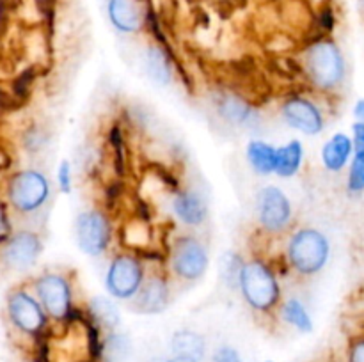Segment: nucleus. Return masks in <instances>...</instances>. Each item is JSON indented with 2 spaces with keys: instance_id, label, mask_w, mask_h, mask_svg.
Instances as JSON below:
<instances>
[{
  "instance_id": "9",
  "label": "nucleus",
  "mask_w": 364,
  "mask_h": 362,
  "mask_svg": "<svg viewBox=\"0 0 364 362\" xmlns=\"http://www.w3.org/2000/svg\"><path fill=\"white\" fill-rule=\"evenodd\" d=\"M256 219L265 234L277 236L291 226L294 206L276 185H267L256 195Z\"/></svg>"
},
{
  "instance_id": "35",
  "label": "nucleus",
  "mask_w": 364,
  "mask_h": 362,
  "mask_svg": "<svg viewBox=\"0 0 364 362\" xmlns=\"http://www.w3.org/2000/svg\"><path fill=\"white\" fill-rule=\"evenodd\" d=\"M263 362H274V361H263Z\"/></svg>"
},
{
  "instance_id": "15",
  "label": "nucleus",
  "mask_w": 364,
  "mask_h": 362,
  "mask_svg": "<svg viewBox=\"0 0 364 362\" xmlns=\"http://www.w3.org/2000/svg\"><path fill=\"white\" fill-rule=\"evenodd\" d=\"M173 213L183 226H201L208 219V202L194 188H183L173 197Z\"/></svg>"
},
{
  "instance_id": "32",
  "label": "nucleus",
  "mask_w": 364,
  "mask_h": 362,
  "mask_svg": "<svg viewBox=\"0 0 364 362\" xmlns=\"http://www.w3.org/2000/svg\"><path fill=\"white\" fill-rule=\"evenodd\" d=\"M166 362H198L194 358H187V357H178V355H173V357L166 358Z\"/></svg>"
},
{
  "instance_id": "24",
  "label": "nucleus",
  "mask_w": 364,
  "mask_h": 362,
  "mask_svg": "<svg viewBox=\"0 0 364 362\" xmlns=\"http://www.w3.org/2000/svg\"><path fill=\"white\" fill-rule=\"evenodd\" d=\"M277 311H279L281 319H283L287 325H290L291 329L297 330V332H313V318L301 298L290 297L287 298V300H281Z\"/></svg>"
},
{
  "instance_id": "18",
  "label": "nucleus",
  "mask_w": 364,
  "mask_h": 362,
  "mask_svg": "<svg viewBox=\"0 0 364 362\" xmlns=\"http://www.w3.org/2000/svg\"><path fill=\"white\" fill-rule=\"evenodd\" d=\"M144 70L148 73L149 80L153 84L160 85V87H166L173 82L174 77V66L171 62L169 53L166 52V48L156 43L148 45L144 52Z\"/></svg>"
},
{
  "instance_id": "27",
  "label": "nucleus",
  "mask_w": 364,
  "mask_h": 362,
  "mask_svg": "<svg viewBox=\"0 0 364 362\" xmlns=\"http://www.w3.org/2000/svg\"><path fill=\"white\" fill-rule=\"evenodd\" d=\"M57 187L60 194H70L73 188V174H71V163L68 160H63L57 169Z\"/></svg>"
},
{
  "instance_id": "22",
  "label": "nucleus",
  "mask_w": 364,
  "mask_h": 362,
  "mask_svg": "<svg viewBox=\"0 0 364 362\" xmlns=\"http://www.w3.org/2000/svg\"><path fill=\"white\" fill-rule=\"evenodd\" d=\"M134 353V344L128 334L109 332L105 339L100 343L98 361L100 362H130Z\"/></svg>"
},
{
  "instance_id": "14",
  "label": "nucleus",
  "mask_w": 364,
  "mask_h": 362,
  "mask_svg": "<svg viewBox=\"0 0 364 362\" xmlns=\"http://www.w3.org/2000/svg\"><path fill=\"white\" fill-rule=\"evenodd\" d=\"M107 14L121 34H139L151 21V0H109Z\"/></svg>"
},
{
  "instance_id": "2",
  "label": "nucleus",
  "mask_w": 364,
  "mask_h": 362,
  "mask_svg": "<svg viewBox=\"0 0 364 362\" xmlns=\"http://www.w3.org/2000/svg\"><path fill=\"white\" fill-rule=\"evenodd\" d=\"M238 290L249 309L263 316L276 312L283 300L279 279L272 266L262 258H251L244 261Z\"/></svg>"
},
{
  "instance_id": "5",
  "label": "nucleus",
  "mask_w": 364,
  "mask_h": 362,
  "mask_svg": "<svg viewBox=\"0 0 364 362\" xmlns=\"http://www.w3.org/2000/svg\"><path fill=\"white\" fill-rule=\"evenodd\" d=\"M32 293L43 305L50 322L66 323L73 316V283L70 275L48 270L32 283Z\"/></svg>"
},
{
  "instance_id": "12",
  "label": "nucleus",
  "mask_w": 364,
  "mask_h": 362,
  "mask_svg": "<svg viewBox=\"0 0 364 362\" xmlns=\"http://www.w3.org/2000/svg\"><path fill=\"white\" fill-rule=\"evenodd\" d=\"M43 252V241L36 231L20 229L9 234L4 241L2 261L7 268L23 272L38 263Z\"/></svg>"
},
{
  "instance_id": "10",
  "label": "nucleus",
  "mask_w": 364,
  "mask_h": 362,
  "mask_svg": "<svg viewBox=\"0 0 364 362\" xmlns=\"http://www.w3.org/2000/svg\"><path fill=\"white\" fill-rule=\"evenodd\" d=\"M75 241L84 254L102 256L112 243V222L102 209H84L75 219Z\"/></svg>"
},
{
  "instance_id": "20",
  "label": "nucleus",
  "mask_w": 364,
  "mask_h": 362,
  "mask_svg": "<svg viewBox=\"0 0 364 362\" xmlns=\"http://www.w3.org/2000/svg\"><path fill=\"white\" fill-rule=\"evenodd\" d=\"M171 351L178 357L203 362L206 358V351H208V343L203 334L191 329H180L171 336Z\"/></svg>"
},
{
  "instance_id": "21",
  "label": "nucleus",
  "mask_w": 364,
  "mask_h": 362,
  "mask_svg": "<svg viewBox=\"0 0 364 362\" xmlns=\"http://www.w3.org/2000/svg\"><path fill=\"white\" fill-rule=\"evenodd\" d=\"M245 158H247L249 165L259 176H270L276 170V158H277V148L269 144L265 141H249L247 148H245Z\"/></svg>"
},
{
  "instance_id": "1",
  "label": "nucleus",
  "mask_w": 364,
  "mask_h": 362,
  "mask_svg": "<svg viewBox=\"0 0 364 362\" xmlns=\"http://www.w3.org/2000/svg\"><path fill=\"white\" fill-rule=\"evenodd\" d=\"M301 73L315 92L336 96L347 80V62L340 45L327 34L311 39L301 52Z\"/></svg>"
},
{
  "instance_id": "4",
  "label": "nucleus",
  "mask_w": 364,
  "mask_h": 362,
  "mask_svg": "<svg viewBox=\"0 0 364 362\" xmlns=\"http://www.w3.org/2000/svg\"><path fill=\"white\" fill-rule=\"evenodd\" d=\"M52 187L39 169H20L6 183V202L16 215L31 216L41 212L50 201Z\"/></svg>"
},
{
  "instance_id": "30",
  "label": "nucleus",
  "mask_w": 364,
  "mask_h": 362,
  "mask_svg": "<svg viewBox=\"0 0 364 362\" xmlns=\"http://www.w3.org/2000/svg\"><path fill=\"white\" fill-rule=\"evenodd\" d=\"M352 138H354L355 148H364V121L363 123L355 121L352 124Z\"/></svg>"
},
{
  "instance_id": "26",
  "label": "nucleus",
  "mask_w": 364,
  "mask_h": 362,
  "mask_svg": "<svg viewBox=\"0 0 364 362\" xmlns=\"http://www.w3.org/2000/svg\"><path fill=\"white\" fill-rule=\"evenodd\" d=\"M347 190L350 194L364 192V148H355L350 163H348Z\"/></svg>"
},
{
  "instance_id": "8",
  "label": "nucleus",
  "mask_w": 364,
  "mask_h": 362,
  "mask_svg": "<svg viewBox=\"0 0 364 362\" xmlns=\"http://www.w3.org/2000/svg\"><path fill=\"white\" fill-rule=\"evenodd\" d=\"M146 268L142 259L134 252H119L110 259L105 272V290L116 300L130 302L142 286Z\"/></svg>"
},
{
  "instance_id": "6",
  "label": "nucleus",
  "mask_w": 364,
  "mask_h": 362,
  "mask_svg": "<svg viewBox=\"0 0 364 362\" xmlns=\"http://www.w3.org/2000/svg\"><path fill=\"white\" fill-rule=\"evenodd\" d=\"M6 311L9 323L21 336L39 339L50 327V318L43 305L28 287H14L6 300Z\"/></svg>"
},
{
  "instance_id": "28",
  "label": "nucleus",
  "mask_w": 364,
  "mask_h": 362,
  "mask_svg": "<svg viewBox=\"0 0 364 362\" xmlns=\"http://www.w3.org/2000/svg\"><path fill=\"white\" fill-rule=\"evenodd\" d=\"M212 362H244L240 351L231 344H220L212 355Z\"/></svg>"
},
{
  "instance_id": "3",
  "label": "nucleus",
  "mask_w": 364,
  "mask_h": 362,
  "mask_svg": "<svg viewBox=\"0 0 364 362\" xmlns=\"http://www.w3.org/2000/svg\"><path fill=\"white\" fill-rule=\"evenodd\" d=\"M331 258L329 238L316 227H297L287 241V261L301 277L322 272Z\"/></svg>"
},
{
  "instance_id": "31",
  "label": "nucleus",
  "mask_w": 364,
  "mask_h": 362,
  "mask_svg": "<svg viewBox=\"0 0 364 362\" xmlns=\"http://www.w3.org/2000/svg\"><path fill=\"white\" fill-rule=\"evenodd\" d=\"M354 117H355V121H359V123H363L364 121V98H361V99H358V102H355V105H354Z\"/></svg>"
},
{
  "instance_id": "7",
  "label": "nucleus",
  "mask_w": 364,
  "mask_h": 362,
  "mask_svg": "<svg viewBox=\"0 0 364 362\" xmlns=\"http://www.w3.org/2000/svg\"><path fill=\"white\" fill-rule=\"evenodd\" d=\"M210 265L208 248L194 234L174 238L169 247V270L176 279L185 283L199 280Z\"/></svg>"
},
{
  "instance_id": "17",
  "label": "nucleus",
  "mask_w": 364,
  "mask_h": 362,
  "mask_svg": "<svg viewBox=\"0 0 364 362\" xmlns=\"http://www.w3.org/2000/svg\"><path fill=\"white\" fill-rule=\"evenodd\" d=\"M354 151V138L348 133L338 131V133H334L333 137L323 144L322 155L320 156H322V163L323 167H326V170L338 174L350 163Z\"/></svg>"
},
{
  "instance_id": "16",
  "label": "nucleus",
  "mask_w": 364,
  "mask_h": 362,
  "mask_svg": "<svg viewBox=\"0 0 364 362\" xmlns=\"http://www.w3.org/2000/svg\"><path fill=\"white\" fill-rule=\"evenodd\" d=\"M217 112L233 126H251L258 117V110L251 105V102L235 92H224L217 98Z\"/></svg>"
},
{
  "instance_id": "13",
  "label": "nucleus",
  "mask_w": 364,
  "mask_h": 362,
  "mask_svg": "<svg viewBox=\"0 0 364 362\" xmlns=\"http://www.w3.org/2000/svg\"><path fill=\"white\" fill-rule=\"evenodd\" d=\"M171 304V286L167 273L162 270H155L146 273L144 283L139 287L135 297L128 302L130 309L139 314H162Z\"/></svg>"
},
{
  "instance_id": "19",
  "label": "nucleus",
  "mask_w": 364,
  "mask_h": 362,
  "mask_svg": "<svg viewBox=\"0 0 364 362\" xmlns=\"http://www.w3.org/2000/svg\"><path fill=\"white\" fill-rule=\"evenodd\" d=\"M87 314L96 330L102 329L107 332H114L117 330L121 323V312L112 297H103V295H96L87 302Z\"/></svg>"
},
{
  "instance_id": "11",
  "label": "nucleus",
  "mask_w": 364,
  "mask_h": 362,
  "mask_svg": "<svg viewBox=\"0 0 364 362\" xmlns=\"http://www.w3.org/2000/svg\"><path fill=\"white\" fill-rule=\"evenodd\" d=\"M283 121L304 135H320L326 130V116L315 99L302 94H291L281 105Z\"/></svg>"
},
{
  "instance_id": "29",
  "label": "nucleus",
  "mask_w": 364,
  "mask_h": 362,
  "mask_svg": "<svg viewBox=\"0 0 364 362\" xmlns=\"http://www.w3.org/2000/svg\"><path fill=\"white\" fill-rule=\"evenodd\" d=\"M347 362H364V334L350 337L347 348Z\"/></svg>"
},
{
  "instance_id": "33",
  "label": "nucleus",
  "mask_w": 364,
  "mask_h": 362,
  "mask_svg": "<svg viewBox=\"0 0 364 362\" xmlns=\"http://www.w3.org/2000/svg\"><path fill=\"white\" fill-rule=\"evenodd\" d=\"M151 362H166V358H153Z\"/></svg>"
},
{
  "instance_id": "23",
  "label": "nucleus",
  "mask_w": 364,
  "mask_h": 362,
  "mask_svg": "<svg viewBox=\"0 0 364 362\" xmlns=\"http://www.w3.org/2000/svg\"><path fill=\"white\" fill-rule=\"evenodd\" d=\"M302 163H304V146L301 141L294 138V141L277 148L274 174H277L279 177H294L299 174Z\"/></svg>"
},
{
  "instance_id": "34",
  "label": "nucleus",
  "mask_w": 364,
  "mask_h": 362,
  "mask_svg": "<svg viewBox=\"0 0 364 362\" xmlns=\"http://www.w3.org/2000/svg\"><path fill=\"white\" fill-rule=\"evenodd\" d=\"M359 2H361V4H363V7H364V0H359Z\"/></svg>"
},
{
  "instance_id": "25",
  "label": "nucleus",
  "mask_w": 364,
  "mask_h": 362,
  "mask_svg": "<svg viewBox=\"0 0 364 362\" xmlns=\"http://www.w3.org/2000/svg\"><path fill=\"white\" fill-rule=\"evenodd\" d=\"M244 266V259L233 251H228L220 256L219 261V275L220 280L231 290H237L238 280H240V272Z\"/></svg>"
}]
</instances>
